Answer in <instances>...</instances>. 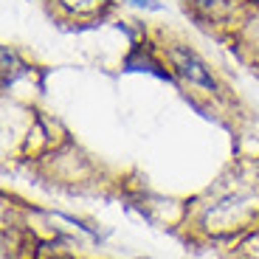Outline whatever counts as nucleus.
Returning <instances> with one entry per match:
<instances>
[{
    "mask_svg": "<svg viewBox=\"0 0 259 259\" xmlns=\"http://www.w3.org/2000/svg\"><path fill=\"white\" fill-rule=\"evenodd\" d=\"M169 65L175 68V73L192 91H203V93H217V82L214 73L208 71V65L203 62L192 48L186 46H172L169 48Z\"/></svg>",
    "mask_w": 259,
    "mask_h": 259,
    "instance_id": "obj_1",
    "label": "nucleus"
},
{
    "mask_svg": "<svg viewBox=\"0 0 259 259\" xmlns=\"http://www.w3.org/2000/svg\"><path fill=\"white\" fill-rule=\"evenodd\" d=\"M194 6V12L206 17L208 23H226L237 12V0H189Z\"/></svg>",
    "mask_w": 259,
    "mask_h": 259,
    "instance_id": "obj_2",
    "label": "nucleus"
},
{
    "mask_svg": "<svg viewBox=\"0 0 259 259\" xmlns=\"http://www.w3.org/2000/svg\"><path fill=\"white\" fill-rule=\"evenodd\" d=\"M253 54H256V59H259V34L253 37Z\"/></svg>",
    "mask_w": 259,
    "mask_h": 259,
    "instance_id": "obj_5",
    "label": "nucleus"
},
{
    "mask_svg": "<svg viewBox=\"0 0 259 259\" xmlns=\"http://www.w3.org/2000/svg\"><path fill=\"white\" fill-rule=\"evenodd\" d=\"M133 6H141V9H161V3L158 0H130Z\"/></svg>",
    "mask_w": 259,
    "mask_h": 259,
    "instance_id": "obj_4",
    "label": "nucleus"
},
{
    "mask_svg": "<svg viewBox=\"0 0 259 259\" xmlns=\"http://www.w3.org/2000/svg\"><path fill=\"white\" fill-rule=\"evenodd\" d=\"M54 3L68 17H88V14H99L110 0H54Z\"/></svg>",
    "mask_w": 259,
    "mask_h": 259,
    "instance_id": "obj_3",
    "label": "nucleus"
}]
</instances>
